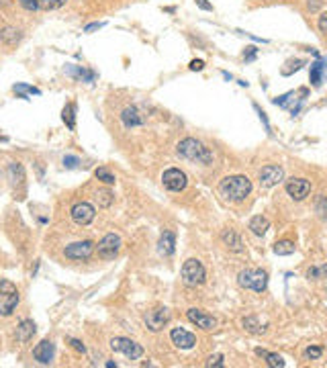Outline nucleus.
Listing matches in <instances>:
<instances>
[{
    "mask_svg": "<svg viewBox=\"0 0 327 368\" xmlns=\"http://www.w3.org/2000/svg\"><path fill=\"white\" fill-rule=\"evenodd\" d=\"M219 190H221V194H223L225 199L239 203V201H244L248 194L252 192V180L248 176H242V174L227 176V178L221 180Z\"/></svg>",
    "mask_w": 327,
    "mask_h": 368,
    "instance_id": "nucleus-1",
    "label": "nucleus"
},
{
    "mask_svg": "<svg viewBox=\"0 0 327 368\" xmlns=\"http://www.w3.org/2000/svg\"><path fill=\"white\" fill-rule=\"evenodd\" d=\"M176 149H178V154H180L182 158H186V160H190V162H199V164H211V162H213L211 149L205 147L199 139H194V137L182 139V141L178 143Z\"/></svg>",
    "mask_w": 327,
    "mask_h": 368,
    "instance_id": "nucleus-2",
    "label": "nucleus"
},
{
    "mask_svg": "<svg viewBox=\"0 0 327 368\" xmlns=\"http://www.w3.org/2000/svg\"><path fill=\"white\" fill-rule=\"evenodd\" d=\"M237 283L244 289H250L254 293H262L268 287V274H266V270H260V268H248V270L239 272Z\"/></svg>",
    "mask_w": 327,
    "mask_h": 368,
    "instance_id": "nucleus-3",
    "label": "nucleus"
},
{
    "mask_svg": "<svg viewBox=\"0 0 327 368\" xmlns=\"http://www.w3.org/2000/svg\"><path fill=\"white\" fill-rule=\"evenodd\" d=\"M207 278V272H205V266L201 264V260H186L184 266H182V283L186 287H199L205 283Z\"/></svg>",
    "mask_w": 327,
    "mask_h": 368,
    "instance_id": "nucleus-4",
    "label": "nucleus"
},
{
    "mask_svg": "<svg viewBox=\"0 0 327 368\" xmlns=\"http://www.w3.org/2000/svg\"><path fill=\"white\" fill-rule=\"evenodd\" d=\"M111 350L127 356L129 360H139L143 356V346L129 340V338H113L111 340Z\"/></svg>",
    "mask_w": 327,
    "mask_h": 368,
    "instance_id": "nucleus-5",
    "label": "nucleus"
},
{
    "mask_svg": "<svg viewBox=\"0 0 327 368\" xmlns=\"http://www.w3.org/2000/svg\"><path fill=\"white\" fill-rule=\"evenodd\" d=\"M92 252H94V244L90 240L74 242L70 246H65V250H63L65 258H68V260H78V262H80V260H88L92 256Z\"/></svg>",
    "mask_w": 327,
    "mask_h": 368,
    "instance_id": "nucleus-6",
    "label": "nucleus"
},
{
    "mask_svg": "<svg viewBox=\"0 0 327 368\" xmlns=\"http://www.w3.org/2000/svg\"><path fill=\"white\" fill-rule=\"evenodd\" d=\"M162 180H164V186H166L168 190H172V192H180V190H184L186 184H188L186 174H184L182 170H178V168L166 170L164 176H162Z\"/></svg>",
    "mask_w": 327,
    "mask_h": 368,
    "instance_id": "nucleus-7",
    "label": "nucleus"
},
{
    "mask_svg": "<svg viewBox=\"0 0 327 368\" xmlns=\"http://www.w3.org/2000/svg\"><path fill=\"white\" fill-rule=\"evenodd\" d=\"M121 250V237L115 233H106L98 242V256L102 260H113Z\"/></svg>",
    "mask_w": 327,
    "mask_h": 368,
    "instance_id": "nucleus-8",
    "label": "nucleus"
},
{
    "mask_svg": "<svg viewBox=\"0 0 327 368\" xmlns=\"http://www.w3.org/2000/svg\"><path fill=\"white\" fill-rule=\"evenodd\" d=\"M70 215H72V219H74L76 225H82L84 227V225H90L94 221L96 211H94V207L90 203H76L72 207Z\"/></svg>",
    "mask_w": 327,
    "mask_h": 368,
    "instance_id": "nucleus-9",
    "label": "nucleus"
},
{
    "mask_svg": "<svg viewBox=\"0 0 327 368\" xmlns=\"http://www.w3.org/2000/svg\"><path fill=\"white\" fill-rule=\"evenodd\" d=\"M258 178H260L262 188H270V186H276L282 178H285V172H282V168H280V166L270 164V166H264V168L260 170Z\"/></svg>",
    "mask_w": 327,
    "mask_h": 368,
    "instance_id": "nucleus-10",
    "label": "nucleus"
},
{
    "mask_svg": "<svg viewBox=\"0 0 327 368\" xmlns=\"http://www.w3.org/2000/svg\"><path fill=\"white\" fill-rule=\"evenodd\" d=\"M168 321H170V311H168L166 307H158V309L149 311V313L145 315V326H147L149 332H160V330H164V326H166Z\"/></svg>",
    "mask_w": 327,
    "mask_h": 368,
    "instance_id": "nucleus-11",
    "label": "nucleus"
},
{
    "mask_svg": "<svg viewBox=\"0 0 327 368\" xmlns=\"http://www.w3.org/2000/svg\"><path fill=\"white\" fill-rule=\"evenodd\" d=\"M287 192L295 201H303V199H307V194L311 192V182L305 178H291V180H287Z\"/></svg>",
    "mask_w": 327,
    "mask_h": 368,
    "instance_id": "nucleus-12",
    "label": "nucleus"
},
{
    "mask_svg": "<svg viewBox=\"0 0 327 368\" xmlns=\"http://www.w3.org/2000/svg\"><path fill=\"white\" fill-rule=\"evenodd\" d=\"M170 340L180 350H190V348H194V346H196V336L186 332V330H182V328H174L170 332Z\"/></svg>",
    "mask_w": 327,
    "mask_h": 368,
    "instance_id": "nucleus-13",
    "label": "nucleus"
},
{
    "mask_svg": "<svg viewBox=\"0 0 327 368\" xmlns=\"http://www.w3.org/2000/svg\"><path fill=\"white\" fill-rule=\"evenodd\" d=\"M53 354H55V346L51 340H41L33 348V358L39 364H49L53 360Z\"/></svg>",
    "mask_w": 327,
    "mask_h": 368,
    "instance_id": "nucleus-14",
    "label": "nucleus"
},
{
    "mask_svg": "<svg viewBox=\"0 0 327 368\" xmlns=\"http://www.w3.org/2000/svg\"><path fill=\"white\" fill-rule=\"evenodd\" d=\"M186 317H188L190 323H194L196 328H203V330H215L217 328V319L211 317V315H207L201 309H188L186 311Z\"/></svg>",
    "mask_w": 327,
    "mask_h": 368,
    "instance_id": "nucleus-15",
    "label": "nucleus"
},
{
    "mask_svg": "<svg viewBox=\"0 0 327 368\" xmlns=\"http://www.w3.org/2000/svg\"><path fill=\"white\" fill-rule=\"evenodd\" d=\"M18 301H20V297H18V291H14V293H8V295H2V297H0V315H2V317H8V315H12V313L16 311Z\"/></svg>",
    "mask_w": 327,
    "mask_h": 368,
    "instance_id": "nucleus-16",
    "label": "nucleus"
},
{
    "mask_svg": "<svg viewBox=\"0 0 327 368\" xmlns=\"http://www.w3.org/2000/svg\"><path fill=\"white\" fill-rule=\"evenodd\" d=\"M35 332H37V326L31 321V319H23L16 326V342H20V344H27V342H31L33 340V336H35Z\"/></svg>",
    "mask_w": 327,
    "mask_h": 368,
    "instance_id": "nucleus-17",
    "label": "nucleus"
},
{
    "mask_svg": "<svg viewBox=\"0 0 327 368\" xmlns=\"http://www.w3.org/2000/svg\"><path fill=\"white\" fill-rule=\"evenodd\" d=\"M121 121H123V125L125 127H139V125H143L145 123V117L135 109V106H127V109H123V113H121Z\"/></svg>",
    "mask_w": 327,
    "mask_h": 368,
    "instance_id": "nucleus-18",
    "label": "nucleus"
},
{
    "mask_svg": "<svg viewBox=\"0 0 327 368\" xmlns=\"http://www.w3.org/2000/svg\"><path fill=\"white\" fill-rule=\"evenodd\" d=\"M221 242H223L225 248L231 250V252H242V250H244V242H242V237H239V233H237L235 229H225V231L221 233Z\"/></svg>",
    "mask_w": 327,
    "mask_h": 368,
    "instance_id": "nucleus-19",
    "label": "nucleus"
},
{
    "mask_svg": "<svg viewBox=\"0 0 327 368\" xmlns=\"http://www.w3.org/2000/svg\"><path fill=\"white\" fill-rule=\"evenodd\" d=\"M160 254L164 256H172L174 250H176V237H174L172 231H164V235L160 237Z\"/></svg>",
    "mask_w": 327,
    "mask_h": 368,
    "instance_id": "nucleus-20",
    "label": "nucleus"
},
{
    "mask_svg": "<svg viewBox=\"0 0 327 368\" xmlns=\"http://www.w3.org/2000/svg\"><path fill=\"white\" fill-rule=\"evenodd\" d=\"M20 31L16 29V27H4L2 31H0V43H4V45H8V47H12V45H16V43L20 41Z\"/></svg>",
    "mask_w": 327,
    "mask_h": 368,
    "instance_id": "nucleus-21",
    "label": "nucleus"
},
{
    "mask_svg": "<svg viewBox=\"0 0 327 368\" xmlns=\"http://www.w3.org/2000/svg\"><path fill=\"white\" fill-rule=\"evenodd\" d=\"M250 229H252V233L254 235H264L268 229H270V221L266 219V217H262V215H256V217H252V221H250Z\"/></svg>",
    "mask_w": 327,
    "mask_h": 368,
    "instance_id": "nucleus-22",
    "label": "nucleus"
},
{
    "mask_svg": "<svg viewBox=\"0 0 327 368\" xmlns=\"http://www.w3.org/2000/svg\"><path fill=\"white\" fill-rule=\"evenodd\" d=\"M323 72H325V59H317V61L311 63L309 78H311V84H313V86H321V82H323Z\"/></svg>",
    "mask_w": 327,
    "mask_h": 368,
    "instance_id": "nucleus-23",
    "label": "nucleus"
},
{
    "mask_svg": "<svg viewBox=\"0 0 327 368\" xmlns=\"http://www.w3.org/2000/svg\"><path fill=\"white\" fill-rule=\"evenodd\" d=\"M61 119H63L65 125H68L70 131H76V104H74V102H68V104L63 106Z\"/></svg>",
    "mask_w": 327,
    "mask_h": 368,
    "instance_id": "nucleus-24",
    "label": "nucleus"
},
{
    "mask_svg": "<svg viewBox=\"0 0 327 368\" xmlns=\"http://www.w3.org/2000/svg\"><path fill=\"white\" fill-rule=\"evenodd\" d=\"M256 354H258V356H262V358H266L268 366H272V368H285V366H287V362L282 360V356H278V354L266 352V350H262V348H258V350H256Z\"/></svg>",
    "mask_w": 327,
    "mask_h": 368,
    "instance_id": "nucleus-25",
    "label": "nucleus"
},
{
    "mask_svg": "<svg viewBox=\"0 0 327 368\" xmlns=\"http://www.w3.org/2000/svg\"><path fill=\"white\" fill-rule=\"evenodd\" d=\"M8 174H10V182H12V186H16V184H20V182L25 180L23 166H20L18 162H12V164L8 166Z\"/></svg>",
    "mask_w": 327,
    "mask_h": 368,
    "instance_id": "nucleus-26",
    "label": "nucleus"
},
{
    "mask_svg": "<svg viewBox=\"0 0 327 368\" xmlns=\"http://www.w3.org/2000/svg\"><path fill=\"white\" fill-rule=\"evenodd\" d=\"M12 90L18 94V98H27L29 94H35V96H39V94H41V90H39V88H35V86H29V84H23V82L14 84V86H12Z\"/></svg>",
    "mask_w": 327,
    "mask_h": 368,
    "instance_id": "nucleus-27",
    "label": "nucleus"
},
{
    "mask_svg": "<svg viewBox=\"0 0 327 368\" xmlns=\"http://www.w3.org/2000/svg\"><path fill=\"white\" fill-rule=\"evenodd\" d=\"M295 244L293 242H289V240H285V242H276L274 244V254L276 256H291V254H295Z\"/></svg>",
    "mask_w": 327,
    "mask_h": 368,
    "instance_id": "nucleus-28",
    "label": "nucleus"
},
{
    "mask_svg": "<svg viewBox=\"0 0 327 368\" xmlns=\"http://www.w3.org/2000/svg\"><path fill=\"white\" fill-rule=\"evenodd\" d=\"M96 199H98V205H100L102 209H108V207L113 205V201H115V194H113L111 190H98Z\"/></svg>",
    "mask_w": 327,
    "mask_h": 368,
    "instance_id": "nucleus-29",
    "label": "nucleus"
},
{
    "mask_svg": "<svg viewBox=\"0 0 327 368\" xmlns=\"http://www.w3.org/2000/svg\"><path fill=\"white\" fill-rule=\"evenodd\" d=\"M244 328H246L250 334H256V336L266 330V328H262L260 323H258V317H246V319H244Z\"/></svg>",
    "mask_w": 327,
    "mask_h": 368,
    "instance_id": "nucleus-30",
    "label": "nucleus"
},
{
    "mask_svg": "<svg viewBox=\"0 0 327 368\" xmlns=\"http://www.w3.org/2000/svg\"><path fill=\"white\" fill-rule=\"evenodd\" d=\"M307 278H309V280H321V278H327V264H321V266H313V268H309Z\"/></svg>",
    "mask_w": 327,
    "mask_h": 368,
    "instance_id": "nucleus-31",
    "label": "nucleus"
},
{
    "mask_svg": "<svg viewBox=\"0 0 327 368\" xmlns=\"http://www.w3.org/2000/svg\"><path fill=\"white\" fill-rule=\"evenodd\" d=\"M94 176L100 180V182H104V184H115L117 182V178H115V174H111L106 168H98L96 172H94Z\"/></svg>",
    "mask_w": 327,
    "mask_h": 368,
    "instance_id": "nucleus-32",
    "label": "nucleus"
},
{
    "mask_svg": "<svg viewBox=\"0 0 327 368\" xmlns=\"http://www.w3.org/2000/svg\"><path fill=\"white\" fill-rule=\"evenodd\" d=\"M68 0H39V8L43 10H55V8H61Z\"/></svg>",
    "mask_w": 327,
    "mask_h": 368,
    "instance_id": "nucleus-33",
    "label": "nucleus"
},
{
    "mask_svg": "<svg viewBox=\"0 0 327 368\" xmlns=\"http://www.w3.org/2000/svg\"><path fill=\"white\" fill-rule=\"evenodd\" d=\"M70 72H72L76 78H80V80L84 78L86 82H92V80H94V72H88V70H84V68H72Z\"/></svg>",
    "mask_w": 327,
    "mask_h": 368,
    "instance_id": "nucleus-34",
    "label": "nucleus"
},
{
    "mask_svg": "<svg viewBox=\"0 0 327 368\" xmlns=\"http://www.w3.org/2000/svg\"><path fill=\"white\" fill-rule=\"evenodd\" d=\"M321 354H323V348H321V346H311V348L305 350V356H307L309 360H319Z\"/></svg>",
    "mask_w": 327,
    "mask_h": 368,
    "instance_id": "nucleus-35",
    "label": "nucleus"
},
{
    "mask_svg": "<svg viewBox=\"0 0 327 368\" xmlns=\"http://www.w3.org/2000/svg\"><path fill=\"white\" fill-rule=\"evenodd\" d=\"M14 291H16V287L10 283V280L0 278V297H2V295H8V293H14Z\"/></svg>",
    "mask_w": 327,
    "mask_h": 368,
    "instance_id": "nucleus-36",
    "label": "nucleus"
},
{
    "mask_svg": "<svg viewBox=\"0 0 327 368\" xmlns=\"http://www.w3.org/2000/svg\"><path fill=\"white\" fill-rule=\"evenodd\" d=\"M18 4L25 10H37L39 8V0H18Z\"/></svg>",
    "mask_w": 327,
    "mask_h": 368,
    "instance_id": "nucleus-37",
    "label": "nucleus"
},
{
    "mask_svg": "<svg viewBox=\"0 0 327 368\" xmlns=\"http://www.w3.org/2000/svg\"><path fill=\"white\" fill-rule=\"evenodd\" d=\"M317 213L321 215V217H327V199L325 197H321L317 201Z\"/></svg>",
    "mask_w": 327,
    "mask_h": 368,
    "instance_id": "nucleus-38",
    "label": "nucleus"
},
{
    "mask_svg": "<svg viewBox=\"0 0 327 368\" xmlns=\"http://www.w3.org/2000/svg\"><path fill=\"white\" fill-rule=\"evenodd\" d=\"M254 109L258 111V115H260L262 123H264V127H266V131L270 133V123H268V117H266V113H264V111H262V109H260V106H258V104H254Z\"/></svg>",
    "mask_w": 327,
    "mask_h": 368,
    "instance_id": "nucleus-39",
    "label": "nucleus"
},
{
    "mask_svg": "<svg viewBox=\"0 0 327 368\" xmlns=\"http://www.w3.org/2000/svg\"><path fill=\"white\" fill-rule=\"evenodd\" d=\"M295 92H287V94H282V96H276L274 98V104H278V106H287V102H289V98L293 96Z\"/></svg>",
    "mask_w": 327,
    "mask_h": 368,
    "instance_id": "nucleus-40",
    "label": "nucleus"
},
{
    "mask_svg": "<svg viewBox=\"0 0 327 368\" xmlns=\"http://www.w3.org/2000/svg\"><path fill=\"white\" fill-rule=\"evenodd\" d=\"M78 164H80V160H78L76 156H65V158H63V166H65V168H76Z\"/></svg>",
    "mask_w": 327,
    "mask_h": 368,
    "instance_id": "nucleus-41",
    "label": "nucleus"
},
{
    "mask_svg": "<svg viewBox=\"0 0 327 368\" xmlns=\"http://www.w3.org/2000/svg\"><path fill=\"white\" fill-rule=\"evenodd\" d=\"M317 27H319V31H321V33H325V35H327V12H323V14L319 16Z\"/></svg>",
    "mask_w": 327,
    "mask_h": 368,
    "instance_id": "nucleus-42",
    "label": "nucleus"
},
{
    "mask_svg": "<svg viewBox=\"0 0 327 368\" xmlns=\"http://www.w3.org/2000/svg\"><path fill=\"white\" fill-rule=\"evenodd\" d=\"M207 366H223V356H221V354L211 356L209 362H207Z\"/></svg>",
    "mask_w": 327,
    "mask_h": 368,
    "instance_id": "nucleus-43",
    "label": "nucleus"
},
{
    "mask_svg": "<svg viewBox=\"0 0 327 368\" xmlns=\"http://www.w3.org/2000/svg\"><path fill=\"white\" fill-rule=\"evenodd\" d=\"M203 68H205V61H203V59H192V61H190V70H192V72H201Z\"/></svg>",
    "mask_w": 327,
    "mask_h": 368,
    "instance_id": "nucleus-44",
    "label": "nucleus"
},
{
    "mask_svg": "<svg viewBox=\"0 0 327 368\" xmlns=\"http://www.w3.org/2000/svg\"><path fill=\"white\" fill-rule=\"evenodd\" d=\"M70 344H72V348H74L76 352H82V354L86 352V346H84L80 340H70Z\"/></svg>",
    "mask_w": 327,
    "mask_h": 368,
    "instance_id": "nucleus-45",
    "label": "nucleus"
},
{
    "mask_svg": "<svg viewBox=\"0 0 327 368\" xmlns=\"http://www.w3.org/2000/svg\"><path fill=\"white\" fill-rule=\"evenodd\" d=\"M102 27H104V23H90V25L84 27V31H86V33H92V31H98V29H102Z\"/></svg>",
    "mask_w": 327,
    "mask_h": 368,
    "instance_id": "nucleus-46",
    "label": "nucleus"
},
{
    "mask_svg": "<svg viewBox=\"0 0 327 368\" xmlns=\"http://www.w3.org/2000/svg\"><path fill=\"white\" fill-rule=\"evenodd\" d=\"M246 49H248V53L244 55V59H246V61H252V59L256 57V53H258V49H256L254 45H250V47H246Z\"/></svg>",
    "mask_w": 327,
    "mask_h": 368,
    "instance_id": "nucleus-47",
    "label": "nucleus"
},
{
    "mask_svg": "<svg viewBox=\"0 0 327 368\" xmlns=\"http://www.w3.org/2000/svg\"><path fill=\"white\" fill-rule=\"evenodd\" d=\"M194 2H196V6L203 8V10H213V4H209L207 0H194Z\"/></svg>",
    "mask_w": 327,
    "mask_h": 368,
    "instance_id": "nucleus-48",
    "label": "nucleus"
},
{
    "mask_svg": "<svg viewBox=\"0 0 327 368\" xmlns=\"http://www.w3.org/2000/svg\"><path fill=\"white\" fill-rule=\"evenodd\" d=\"M106 368H117V362H106Z\"/></svg>",
    "mask_w": 327,
    "mask_h": 368,
    "instance_id": "nucleus-49",
    "label": "nucleus"
}]
</instances>
